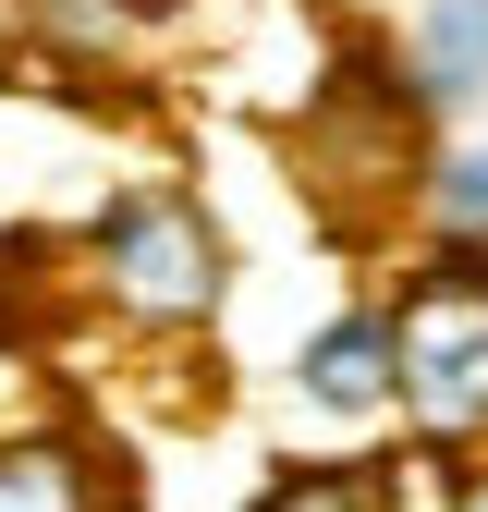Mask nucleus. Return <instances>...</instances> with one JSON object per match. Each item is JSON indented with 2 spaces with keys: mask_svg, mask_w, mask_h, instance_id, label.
I'll use <instances>...</instances> for the list:
<instances>
[{
  "mask_svg": "<svg viewBox=\"0 0 488 512\" xmlns=\"http://www.w3.org/2000/svg\"><path fill=\"white\" fill-rule=\"evenodd\" d=\"M86 281H98V305H110L135 342H183V330L220 317L232 244H220L208 196H196L183 171H135V183H110L98 220H86Z\"/></svg>",
  "mask_w": 488,
  "mask_h": 512,
  "instance_id": "obj_1",
  "label": "nucleus"
},
{
  "mask_svg": "<svg viewBox=\"0 0 488 512\" xmlns=\"http://www.w3.org/2000/svg\"><path fill=\"white\" fill-rule=\"evenodd\" d=\"M391 415L427 464L488 452V244H427L391 293Z\"/></svg>",
  "mask_w": 488,
  "mask_h": 512,
  "instance_id": "obj_2",
  "label": "nucleus"
},
{
  "mask_svg": "<svg viewBox=\"0 0 488 512\" xmlns=\"http://www.w3.org/2000/svg\"><path fill=\"white\" fill-rule=\"evenodd\" d=\"M293 403L330 427H379L391 415V305H330L293 354Z\"/></svg>",
  "mask_w": 488,
  "mask_h": 512,
  "instance_id": "obj_3",
  "label": "nucleus"
},
{
  "mask_svg": "<svg viewBox=\"0 0 488 512\" xmlns=\"http://www.w3.org/2000/svg\"><path fill=\"white\" fill-rule=\"evenodd\" d=\"M0 512H110V464L98 439H74L61 415L0 439Z\"/></svg>",
  "mask_w": 488,
  "mask_h": 512,
  "instance_id": "obj_4",
  "label": "nucleus"
},
{
  "mask_svg": "<svg viewBox=\"0 0 488 512\" xmlns=\"http://www.w3.org/2000/svg\"><path fill=\"white\" fill-rule=\"evenodd\" d=\"M476 86H488V0H427V25H415V110L476 98Z\"/></svg>",
  "mask_w": 488,
  "mask_h": 512,
  "instance_id": "obj_5",
  "label": "nucleus"
},
{
  "mask_svg": "<svg viewBox=\"0 0 488 512\" xmlns=\"http://www.w3.org/2000/svg\"><path fill=\"white\" fill-rule=\"evenodd\" d=\"M257 512H403L391 464H281L257 488Z\"/></svg>",
  "mask_w": 488,
  "mask_h": 512,
  "instance_id": "obj_6",
  "label": "nucleus"
},
{
  "mask_svg": "<svg viewBox=\"0 0 488 512\" xmlns=\"http://www.w3.org/2000/svg\"><path fill=\"white\" fill-rule=\"evenodd\" d=\"M415 208H427V244H488V147H440L415 171Z\"/></svg>",
  "mask_w": 488,
  "mask_h": 512,
  "instance_id": "obj_7",
  "label": "nucleus"
},
{
  "mask_svg": "<svg viewBox=\"0 0 488 512\" xmlns=\"http://www.w3.org/2000/svg\"><path fill=\"white\" fill-rule=\"evenodd\" d=\"M37 61V0H0V86Z\"/></svg>",
  "mask_w": 488,
  "mask_h": 512,
  "instance_id": "obj_8",
  "label": "nucleus"
},
{
  "mask_svg": "<svg viewBox=\"0 0 488 512\" xmlns=\"http://www.w3.org/2000/svg\"><path fill=\"white\" fill-rule=\"evenodd\" d=\"M452 512H488V476H464V488H452Z\"/></svg>",
  "mask_w": 488,
  "mask_h": 512,
  "instance_id": "obj_9",
  "label": "nucleus"
}]
</instances>
